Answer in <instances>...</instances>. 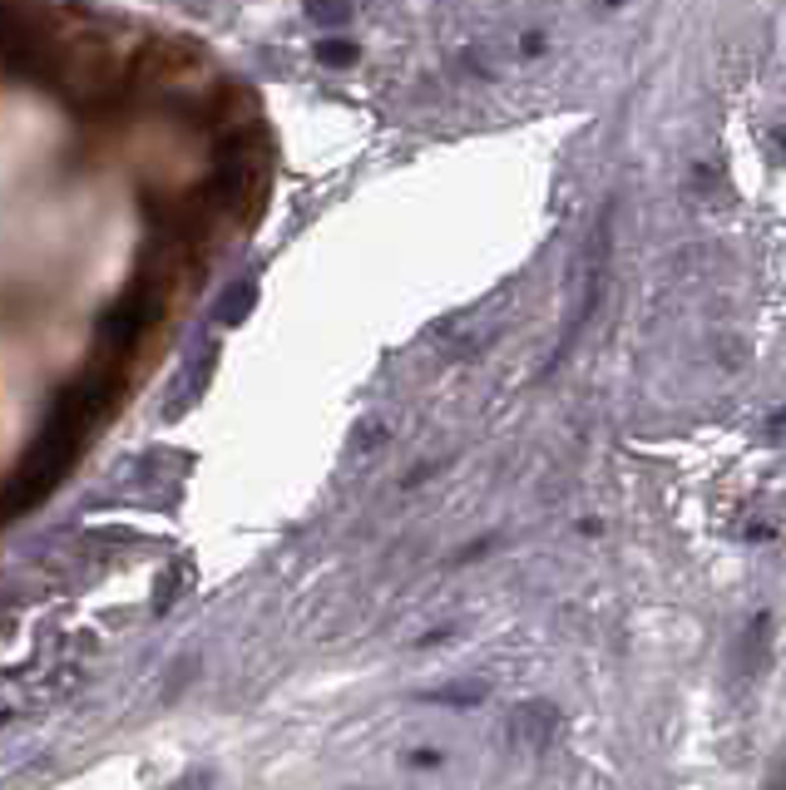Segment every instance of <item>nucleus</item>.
Here are the masks:
<instances>
[{
    "label": "nucleus",
    "instance_id": "1",
    "mask_svg": "<svg viewBox=\"0 0 786 790\" xmlns=\"http://www.w3.org/2000/svg\"><path fill=\"white\" fill-rule=\"evenodd\" d=\"M149 317H153L149 287H134L130 297H124V301H119V307L105 317V342H109V346H119V351H130V346L144 336Z\"/></svg>",
    "mask_w": 786,
    "mask_h": 790
},
{
    "label": "nucleus",
    "instance_id": "2",
    "mask_svg": "<svg viewBox=\"0 0 786 790\" xmlns=\"http://www.w3.org/2000/svg\"><path fill=\"white\" fill-rule=\"evenodd\" d=\"M509 737L519 741V746H529V751H539L544 741L554 737V706H519L515 712V721H509Z\"/></svg>",
    "mask_w": 786,
    "mask_h": 790
},
{
    "label": "nucleus",
    "instance_id": "3",
    "mask_svg": "<svg viewBox=\"0 0 786 790\" xmlns=\"http://www.w3.org/2000/svg\"><path fill=\"white\" fill-rule=\"evenodd\" d=\"M253 301H258V282H253V277H237L233 287L218 297L213 317L223 321V326H243V321H248V311H253Z\"/></svg>",
    "mask_w": 786,
    "mask_h": 790
},
{
    "label": "nucleus",
    "instance_id": "4",
    "mask_svg": "<svg viewBox=\"0 0 786 790\" xmlns=\"http://www.w3.org/2000/svg\"><path fill=\"white\" fill-rule=\"evenodd\" d=\"M356 40H346V35H327V40H317V60L332 64V70H346V64H356Z\"/></svg>",
    "mask_w": 786,
    "mask_h": 790
},
{
    "label": "nucleus",
    "instance_id": "5",
    "mask_svg": "<svg viewBox=\"0 0 786 790\" xmlns=\"http://www.w3.org/2000/svg\"><path fill=\"white\" fill-rule=\"evenodd\" d=\"M307 21L312 25H346L352 21V0H307Z\"/></svg>",
    "mask_w": 786,
    "mask_h": 790
},
{
    "label": "nucleus",
    "instance_id": "6",
    "mask_svg": "<svg viewBox=\"0 0 786 790\" xmlns=\"http://www.w3.org/2000/svg\"><path fill=\"white\" fill-rule=\"evenodd\" d=\"M426 702H451V706H475V702H486V687H451V692H426Z\"/></svg>",
    "mask_w": 786,
    "mask_h": 790
},
{
    "label": "nucleus",
    "instance_id": "7",
    "mask_svg": "<svg viewBox=\"0 0 786 790\" xmlns=\"http://www.w3.org/2000/svg\"><path fill=\"white\" fill-rule=\"evenodd\" d=\"M377 440H386V425H381V420H361V425H356V435H352V455H367Z\"/></svg>",
    "mask_w": 786,
    "mask_h": 790
},
{
    "label": "nucleus",
    "instance_id": "8",
    "mask_svg": "<svg viewBox=\"0 0 786 790\" xmlns=\"http://www.w3.org/2000/svg\"><path fill=\"white\" fill-rule=\"evenodd\" d=\"M406 761H410V766H441V751H435V746H416Z\"/></svg>",
    "mask_w": 786,
    "mask_h": 790
},
{
    "label": "nucleus",
    "instance_id": "9",
    "mask_svg": "<svg viewBox=\"0 0 786 790\" xmlns=\"http://www.w3.org/2000/svg\"><path fill=\"white\" fill-rule=\"evenodd\" d=\"M519 45H525V54H544V35H535V30H529Z\"/></svg>",
    "mask_w": 786,
    "mask_h": 790
},
{
    "label": "nucleus",
    "instance_id": "10",
    "mask_svg": "<svg viewBox=\"0 0 786 790\" xmlns=\"http://www.w3.org/2000/svg\"><path fill=\"white\" fill-rule=\"evenodd\" d=\"M5 721H11V712H5V706H0V727H5Z\"/></svg>",
    "mask_w": 786,
    "mask_h": 790
}]
</instances>
